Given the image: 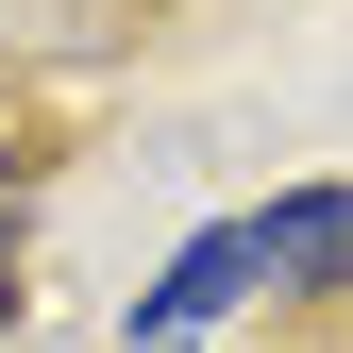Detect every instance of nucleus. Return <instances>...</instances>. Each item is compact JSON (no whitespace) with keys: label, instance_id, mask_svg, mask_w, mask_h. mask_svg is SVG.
Returning a JSON list of instances; mask_svg holds the SVG:
<instances>
[{"label":"nucleus","instance_id":"f257e3e1","mask_svg":"<svg viewBox=\"0 0 353 353\" xmlns=\"http://www.w3.org/2000/svg\"><path fill=\"white\" fill-rule=\"evenodd\" d=\"M252 270H286V286H353V185H303L286 219H252Z\"/></svg>","mask_w":353,"mask_h":353},{"label":"nucleus","instance_id":"f03ea898","mask_svg":"<svg viewBox=\"0 0 353 353\" xmlns=\"http://www.w3.org/2000/svg\"><path fill=\"white\" fill-rule=\"evenodd\" d=\"M236 286H252V236H202L185 270H168V286L135 303V320H152V336H202V320H219V303H236Z\"/></svg>","mask_w":353,"mask_h":353},{"label":"nucleus","instance_id":"7ed1b4c3","mask_svg":"<svg viewBox=\"0 0 353 353\" xmlns=\"http://www.w3.org/2000/svg\"><path fill=\"white\" fill-rule=\"evenodd\" d=\"M0 336H17V252H0Z\"/></svg>","mask_w":353,"mask_h":353}]
</instances>
